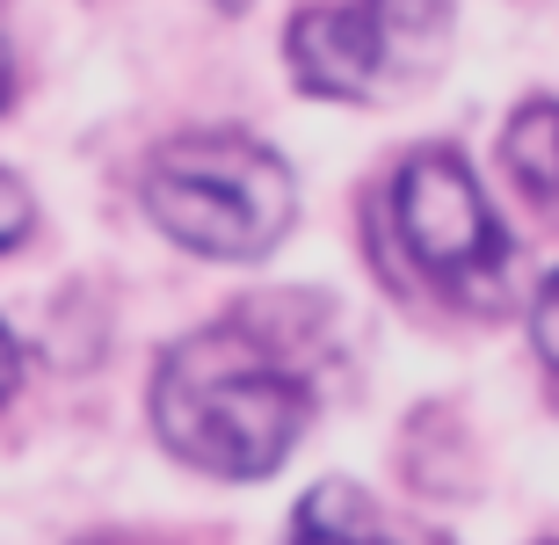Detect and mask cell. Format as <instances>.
<instances>
[{
    "label": "cell",
    "mask_w": 559,
    "mask_h": 545,
    "mask_svg": "<svg viewBox=\"0 0 559 545\" xmlns=\"http://www.w3.org/2000/svg\"><path fill=\"white\" fill-rule=\"evenodd\" d=\"M8 95H15V59H8V37H0V109H8Z\"/></svg>",
    "instance_id": "obj_10"
},
{
    "label": "cell",
    "mask_w": 559,
    "mask_h": 545,
    "mask_svg": "<svg viewBox=\"0 0 559 545\" xmlns=\"http://www.w3.org/2000/svg\"><path fill=\"white\" fill-rule=\"evenodd\" d=\"M393 226L400 248L429 276L443 298H465V306H495L501 276H509V233L487 211L473 168L457 161L451 146L415 153L393 182Z\"/></svg>",
    "instance_id": "obj_4"
},
{
    "label": "cell",
    "mask_w": 559,
    "mask_h": 545,
    "mask_svg": "<svg viewBox=\"0 0 559 545\" xmlns=\"http://www.w3.org/2000/svg\"><path fill=\"white\" fill-rule=\"evenodd\" d=\"M22 233H29V189H22L15 175H0V254L15 248Z\"/></svg>",
    "instance_id": "obj_7"
},
{
    "label": "cell",
    "mask_w": 559,
    "mask_h": 545,
    "mask_svg": "<svg viewBox=\"0 0 559 545\" xmlns=\"http://www.w3.org/2000/svg\"><path fill=\"white\" fill-rule=\"evenodd\" d=\"M501 161H509V175H516L523 197L559 218V103L516 109V125H509V139H501Z\"/></svg>",
    "instance_id": "obj_6"
},
{
    "label": "cell",
    "mask_w": 559,
    "mask_h": 545,
    "mask_svg": "<svg viewBox=\"0 0 559 545\" xmlns=\"http://www.w3.org/2000/svg\"><path fill=\"white\" fill-rule=\"evenodd\" d=\"M284 545H443V538H429V531H415V524H400L393 509H378L364 487L328 481V487H312L306 502H298Z\"/></svg>",
    "instance_id": "obj_5"
},
{
    "label": "cell",
    "mask_w": 559,
    "mask_h": 545,
    "mask_svg": "<svg viewBox=\"0 0 559 545\" xmlns=\"http://www.w3.org/2000/svg\"><path fill=\"white\" fill-rule=\"evenodd\" d=\"M145 211L211 262H254L290 226V168L262 139L197 131V139H175L167 153H153Z\"/></svg>",
    "instance_id": "obj_2"
},
{
    "label": "cell",
    "mask_w": 559,
    "mask_h": 545,
    "mask_svg": "<svg viewBox=\"0 0 559 545\" xmlns=\"http://www.w3.org/2000/svg\"><path fill=\"white\" fill-rule=\"evenodd\" d=\"M531 335H538V357L559 371V276L538 292V313H531Z\"/></svg>",
    "instance_id": "obj_8"
},
{
    "label": "cell",
    "mask_w": 559,
    "mask_h": 545,
    "mask_svg": "<svg viewBox=\"0 0 559 545\" xmlns=\"http://www.w3.org/2000/svg\"><path fill=\"white\" fill-rule=\"evenodd\" d=\"M312 386L254 328H204L167 349L153 378V429L175 459L218 481H262L290 459Z\"/></svg>",
    "instance_id": "obj_1"
},
{
    "label": "cell",
    "mask_w": 559,
    "mask_h": 545,
    "mask_svg": "<svg viewBox=\"0 0 559 545\" xmlns=\"http://www.w3.org/2000/svg\"><path fill=\"white\" fill-rule=\"evenodd\" d=\"M15 378H22V349H15V335L0 328V400L15 393Z\"/></svg>",
    "instance_id": "obj_9"
},
{
    "label": "cell",
    "mask_w": 559,
    "mask_h": 545,
    "mask_svg": "<svg viewBox=\"0 0 559 545\" xmlns=\"http://www.w3.org/2000/svg\"><path fill=\"white\" fill-rule=\"evenodd\" d=\"M451 51V0H328L290 22V66L312 95L385 103L407 95Z\"/></svg>",
    "instance_id": "obj_3"
}]
</instances>
